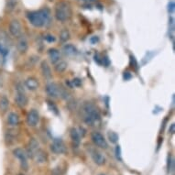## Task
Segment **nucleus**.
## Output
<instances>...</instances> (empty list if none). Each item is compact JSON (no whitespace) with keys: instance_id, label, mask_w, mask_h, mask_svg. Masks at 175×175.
I'll return each mask as SVG.
<instances>
[{"instance_id":"f03ea898","label":"nucleus","mask_w":175,"mask_h":175,"mask_svg":"<svg viewBox=\"0 0 175 175\" xmlns=\"http://www.w3.org/2000/svg\"><path fill=\"white\" fill-rule=\"evenodd\" d=\"M82 112L83 115V121L88 126H94L100 120V114L97 107L94 104L86 102L83 104Z\"/></svg>"},{"instance_id":"9d476101","label":"nucleus","mask_w":175,"mask_h":175,"mask_svg":"<svg viewBox=\"0 0 175 175\" xmlns=\"http://www.w3.org/2000/svg\"><path fill=\"white\" fill-rule=\"evenodd\" d=\"M9 32L12 35L13 37H19L21 35L22 32V27H21V24L18 20L17 19H14L10 22L9 24Z\"/></svg>"},{"instance_id":"f257e3e1","label":"nucleus","mask_w":175,"mask_h":175,"mask_svg":"<svg viewBox=\"0 0 175 175\" xmlns=\"http://www.w3.org/2000/svg\"><path fill=\"white\" fill-rule=\"evenodd\" d=\"M28 20L32 26L36 28H41L44 26H48L51 23V11L50 9L45 7L36 11H31L27 13Z\"/></svg>"},{"instance_id":"5701e85b","label":"nucleus","mask_w":175,"mask_h":175,"mask_svg":"<svg viewBox=\"0 0 175 175\" xmlns=\"http://www.w3.org/2000/svg\"><path fill=\"white\" fill-rule=\"evenodd\" d=\"M60 39L62 42H66L68 39H70V33L67 29H63V31L61 32V35H60Z\"/></svg>"},{"instance_id":"dca6fc26","label":"nucleus","mask_w":175,"mask_h":175,"mask_svg":"<svg viewBox=\"0 0 175 175\" xmlns=\"http://www.w3.org/2000/svg\"><path fill=\"white\" fill-rule=\"evenodd\" d=\"M25 85L31 91H35L39 87V82L34 77H29L25 81Z\"/></svg>"},{"instance_id":"c85d7f7f","label":"nucleus","mask_w":175,"mask_h":175,"mask_svg":"<svg viewBox=\"0 0 175 175\" xmlns=\"http://www.w3.org/2000/svg\"><path fill=\"white\" fill-rule=\"evenodd\" d=\"M98 41H99V39L96 36H94V37H92L91 39H90V41H91L92 44H96Z\"/></svg>"},{"instance_id":"c756f323","label":"nucleus","mask_w":175,"mask_h":175,"mask_svg":"<svg viewBox=\"0 0 175 175\" xmlns=\"http://www.w3.org/2000/svg\"><path fill=\"white\" fill-rule=\"evenodd\" d=\"M170 132H171L172 134L174 133V124H172V126H171V129H170Z\"/></svg>"},{"instance_id":"6ab92c4d","label":"nucleus","mask_w":175,"mask_h":175,"mask_svg":"<svg viewBox=\"0 0 175 175\" xmlns=\"http://www.w3.org/2000/svg\"><path fill=\"white\" fill-rule=\"evenodd\" d=\"M41 68L42 74L45 78L50 79L52 77V71H51V68H50L47 62H42L41 64Z\"/></svg>"},{"instance_id":"2eb2a0df","label":"nucleus","mask_w":175,"mask_h":175,"mask_svg":"<svg viewBox=\"0 0 175 175\" xmlns=\"http://www.w3.org/2000/svg\"><path fill=\"white\" fill-rule=\"evenodd\" d=\"M7 122L10 127H18L19 124V117L17 113L10 112L7 117Z\"/></svg>"},{"instance_id":"cd10ccee","label":"nucleus","mask_w":175,"mask_h":175,"mask_svg":"<svg viewBox=\"0 0 175 175\" xmlns=\"http://www.w3.org/2000/svg\"><path fill=\"white\" fill-rule=\"evenodd\" d=\"M45 41H48V42H54L55 41V37L53 35H51V34H48L45 36Z\"/></svg>"},{"instance_id":"aec40b11","label":"nucleus","mask_w":175,"mask_h":175,"mask_svg":"<svg viewBox=\"0 0 175 175\" xmlns=\"http://www.w3.org/2000/svg\"><path fill=\"white\" fill-rule=\"evenodd\" d=\"M9 107V100L7 96H0V111L1 112H7Z\"/></svg>"},{"instance_id":"20e7f679","label":"nucleus","mask_w":175,"mask_h":175,"mask_svg":"<svg viewBox=\"0 0 175 175\" xmlns=\"http://www.w3.org/2000/svg\"><path fill=\"white\" fill-rule=\"evenodd\" d=\"M15 102L19 107H25L28 104V97L24 91L23 85L21 83H18L16 85V96H15Z\"/></svg>"},{"instance_id":"b1692460","label":"nucleus","mask_w":175,"mask_h":175,"mask_svg":"<svg viewBox=\"0 0 175 175\" xmlns=\"http://www.w3.org/2000/svg\"><path fill=\"white\" fill-rule=\"evenodd\" d=\"M17 6V0H7V9L8 11H12Z\"/></svg>"},{"instance_id":"f3484780","label":"nucleus","mask_w":175,"mask_h":175,"mask_svg":"<svg viewBox=\"0 0 175 175\" xmlns=\"http://www.w3.org/2000/svg\"><path fill=\"white\" fill-rule=\"evenodd\" d=\"M70 136H71V138L73 142V144L75 146H79L80 143H81V135L78 132V130L76 128H73L70 131Z\"/></svg>"},{"instance_id":"412c9836","label":"nucleus","mask_w":175,"mask_h":175,"mask_svg":"<svg viewBox=\"0 0 175 175\" xmlns=\"http://www.w3.org/2000/svg\"><path fill=\"white\" fill-rule=\"evenodd\" d=\"M54 68L57 73H62L67 69V63L63 61H59L57 63H55Z\"/></svg>"},{"instance_id":"7c9ffc66","label":"nucleus","mask_w":175,"mask_h":175,"mask_svg":"<svg viewBox=\"0 0 175 175\" xmlns=\"http://www.w3.org/2000/svg\"><path fill=\"white\" fill-rule=\"evenodd\" d=\"M18 175H24V174H18Z\"/></svg>"},{"instance_id":"393cba45","label":"nucleus","mask_w":175,"mask_h":175,"mask_svg":"<svg viewBox=\"0 0 175 175\" xmlns=\"http://www.w3.org/2000/svg\"><path fill=\"white\" fill-rule=\"evenodd\" d=\"M115 152H116V157L118 161H122V157H121V149L120 146H117L116 149H115Z\"/></svg>"},{"instance_id":"6e6552de","label":"nucleus","mask_w":175,"mask_h":175,"mask_svg":"<svg viewBox=\"0 0 175 175\" xmlns=\"http://www.w3.org/2000/svg\"><path fill=\"white\" fill-rule=\"evenodd\" d=\"M52 151L55 154H62L65 152V145H64L62 139L55 138L51 145Z\"/></svg>"},{"instance_id":"4468645a","label":"nucleus","mask_w":175,"mask_h":175,"mask_svg":"<svg viewBox=\"0 0 175 175\" xmlns=\"http://www.w3.org/2000/svg\"><path fill=\"white\" fill-rule=\"evenodd\" d=\"M48 56L50 58V61H51V62L52 64L57 63L60 61V59H61V54H60V52L57 49H54V48H52V49L49 50Z\"/></svg>"},{"instance_id":"2f4dec72","label":"nucleus","mask_w":175,"mask_h":175,"mask_svg":"<svg viewBox=\"0 0 175 175\" xmlns=\"http://www.w3.org/2000/svg\"><path fill=\"white\" fill-rule=\"evenodd\" d=\"M100 175H104V174H100Z\"/></svg>"},{"instance_id":"7ed1b4c3","label":"nucleus","mask_w":175,"mask_h":175,"mask_svg":"<svg viewBox=\"0 0 175 175\" xmlns=\"http://www.w3.org/2000/svg\"><path fill=\"white\" fill-rule=\"evenodd\" d=\"M72 16V9L70 5L65 1L59 2L55 7V18L58 21L64 22Z\"/></svg>"},{"instance_id":"39448f33","label":"nucleus","mask_w":175,"mask_h":175,"mask_svg":"<svg viewBox=\"0 0 175 175\" xmlns=\"http://www.w3.org/2000/svg\"><path fill=\"white\" fill-rule=\"evenodd\" d=\"M13 154L14 156L18 158L19 159V161H20V165H21V168L25 171H27L28 169V155L27 153L25 152L22 149H19V148H17L15 149L13 151Z\"/></svg>"},{"instance_id":"0eeeda50","label":"nucleus","mask_w":175,"mask_h":175,"mask_svg":"<svg viewBox=\"0 0 175 175\" xmlns=\"http://www.w3.org/2000/svg\"><path fill=\"white\" fill-rule=\"evenodd\" d=\"M46 93L52 98H58L60 96V86L53 82H50L46 84Z\"/></svg>"},{"instance_id":"bb28decb","label":"nucleus","mask_w":175,"mask_h":175,"mask_svg":"<svg viewBox=\"0 0 175 175\" xmlns=\"http://www.w3.org/2000/svg\"><path fill=\"white\" fill-rule=\"evenodd\" d=\"M174 9H175L174 2H173V1H171V2L169 3V5H168V11H169V13L172 14V13L174 12Z\"/></svg>"},{"instance_id":"a211bd4d","label":"nucleus","mask_w":175,"mask_h":175,"mask_svg":"<svg viewBox=\"0 0 175 175\" xmlns=\"http://www.w3.org/2000/svg\"><path fill=\"white\" fill-rule=\"evenodd\" d=\"M62 52H64V54L67 55V56H73V55L76 54L77 50L72 44H65L62 48Z\"/></svg>"},{"instance_id":"423d86ee","label":"nucleus","mask_w":175,"mask_h":175,"mask_svg":"<svg viewBox=\"0 0 175 175\" xmlns=\"http://www.w3.org/2000/svg\"><path fill=\"white\" fill-rule=\"evenodd\" d=\"M91 138H92V140L96 146L101 148V149H107L108 144L106 142V139L104 138V137L100 132H97V131L93 132Z\"/></svg>"},{"instance_id":"f8f14e48","label":"nucleus","mask_w":175,"mask_h":175,"mask_svg":"<svg viewBox=\"0 0 175 175\" xmlns=\"http://www.w3.org/2000/svg\"><path fill=\"white\" fill-rule=\"evenodd\" d=\"M91 156H92V159L94 161V163L99 165V166H102V165L106 163V158H104V155L101 152H99L98 151H96V149L92 151Z\"/></svg>"},{"instance_id":"ddd939ff","label":"nucleus","mask_w":175,"mask_h":175,"mask_svg":"<svg viewBox=\"0 0 175 175\" xmlns=\"http://www.w3.org/2000/svg\"><path fill=\"white\" fill-rule=\"evenodd\" d=\"M38 149H39V144L35 138H32L29 140L28 147V154L31 158H33L35 152H36Z\"/></svg>"},{"instance_id":"9b49d317","label":"nucleus","mask_w":175,"mask_h":175,"mask_svg":"<svg viewBox=\"0 0 175 175\" xmlns=\"http://www.w3.org/2000/svg\"><path fill=\"white\" fill-rule=\"evenodd\" d=\"M18 43H17V47L18 50L19 51L20 53H25L28 49V39L25 36H22L20 35L19 37H18Z\"/></svg>"},{"instance_id":"4be33fe9","label":"nucleus","mask_w":175,"mask_h":175,"mask_svg":"<svg viewBox=\"0 0 175 175\" xmlns=\"http://www.w3.org/2000/svg\"><path fill=\"white\" fill-rule=\"evenodd\" d=\"M108 138H109V140L110 142H112V143H117L118 141V135L116 133V132H114V131H109L108 132Z\"/></svg>"},{"instance_id":"a878e982","label":"nucleus","mask_w":175,"mask_h":175,"mask_svg":"<svg viewBox=\"0 0 175 175\" xmlns=\"http://www.w3.org/2000/svg\"><path fill=\"white\" fill-rule=\"evenodd\" d=\"M168 171L169 172H171L173 170V159H172L171 155L169 156V159H168Z\"/></svg>"},{"instance_id":"1a4fd4ad","label":"nucleus","mask_w":175,"mask_h":175,"mask_svg":"<svg viewBox=\"0 0 175 175\" xmlns=\"http://www.w3.org/2000/svg\"><path fill=\"white\" fill-rule=\"evenodd\" d=\"M39 121V114L36 109H31L27 115V124L29 127H36Z\"/></svg>"}]
</instances>
